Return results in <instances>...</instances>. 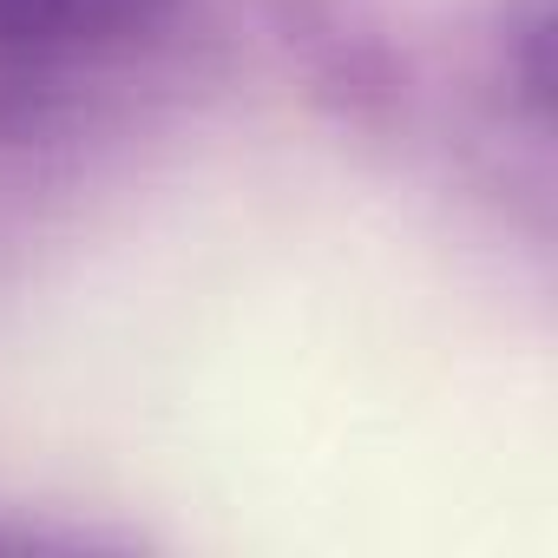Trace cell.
Listing matches in <instances>:
<instances>
[{
	"label": "cell",
	"mask_w": 558,
	"mask_h": 558,
	"mask_svg": "<svg viewBox=\"0 0 558 558\" xmlns=\"http://www.w3.org/2000/svg\"><path fill=\"white\" fill-rule=\"evenodd\" d=\"M171 14L178 0H0V138L40 132Z\"/></svg>",
	"instance_id": "6da1fadb"
}]
</instances>
